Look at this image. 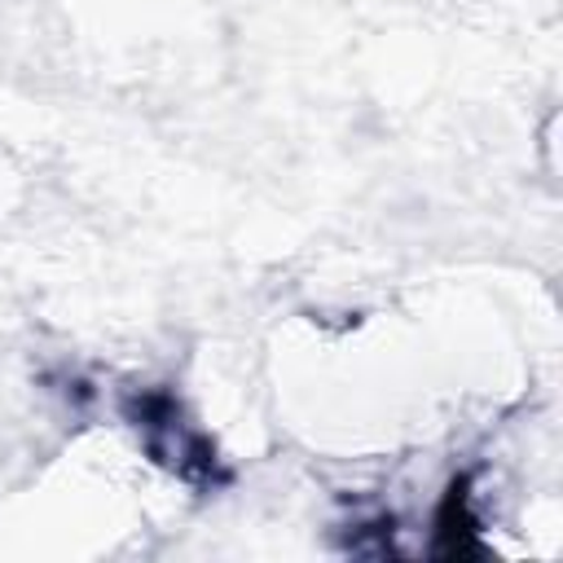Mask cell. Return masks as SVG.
<instances>
[{"instance_id":"cell-1","label":"cell","mask_w":563,"mask_h":563,"mask_svg":"<svg viewBox=\"0 0 563 563\" xmlns=\"http://www.w3.org/2000/svg\"><path fill=\"white\" fill-rule=\"evenodd\" d=\"M123 413L132 418V427L145 435V449L154 462L172 466L180 479L198 484V488H220L229 484V471L216 457V444L202 431H189L180 422V405L167 387H145L141 396L123 400Z\"/></svg>"},{"instance_id":"cell-2","label":"cell","mask_w":563,"mask_h":563,"mask_svg":"<svg viewBox=\"0 0 563 563\" xmlns=\"http://www.w3.org/2000/svg\"><path fill=\"white\" fill-rule=\"evenodd\" d=\"M435 541L431 550L440 559H471V554H484V537H479V519L471 510V475H453L440 506H435Z\"/></svg>"}]
</instances>
